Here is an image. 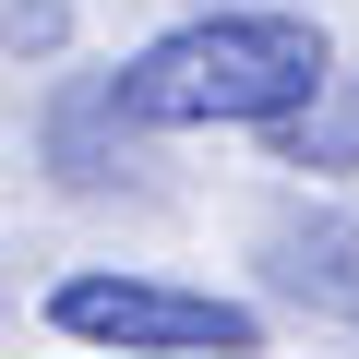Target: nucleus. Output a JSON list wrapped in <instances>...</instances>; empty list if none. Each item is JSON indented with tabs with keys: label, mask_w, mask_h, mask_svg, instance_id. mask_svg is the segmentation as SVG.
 I'll use <instances>...</instances> for the list:
<instances>
[{
	"label": "nucleus",
	"mask_w": 359,
	"mask_h": 359,
	"mask_svg": "<svg viewBox=\"0 0 359 359\" xmlns=\"http://www.w3.org/2000/svg\"><path fill=\"white\" fill-rule=\"evenodd\" d=\"M204 13H276V0H204Z\"/></svg>",
	"instance_id": "39448f33"
},
{
	"label": "nucleus",
	"mask_w": 359,
	"mask_h": 359,
	"mask_svg": "<svg viewBox=\"0 0 359 359\" xmlns=\"http://www.w3.org/2000/svg\"><path fill=\"white\" fill-rule=\"evenodd\" d=\"M48 335L96 347V359H264V311L228 287H180V276H132V264H84L48 287Z\"/></svg>",
	"instance_id": "f03ea898"
},
{
	"label": "nucleus",
	"mask_w": 359,
	"mask_h": 359,
	"mask_svg": "<svg viewBox=\"0 0 359 359\" xmlns=\"http://www.w3.org/2000/svg\"><path fill=\"white\" fill-rule=\"evenodd\" d=\"M335 48L311 13H192L156 48H132L108 72L132 132H287L323 96Z\"/></svg>",
	"instance_id": "f257e3e1"
},
{
	"label": "nucleus",
	"mask_w": 359,
	"mask_h": 359,
	"mask_svg": "<svg viewBox=\"0 0 359 359\" xmlns=\"http://www.w3.org/2000/svg\"><path fill=\"white\" fill-rule=\"evenodd\" d=\"M72 36V13H60V0H13V60H48Z\"/></svg>",
	"instance_id": "20e7f679"
},
{
	"label": "nucleus",
	"mask_w": 359,
	"mask_h": 359,
	"mask_svg": "<svg viewBox=\"0 0 359 359\" xmlns=\"http://www.w3.org/2000/svg\"><path fill=\"white\" fill-rule=\"evenodd\" d=\"M264 252H276V287L299 311H323V323L359 335V216H276Z\"/></svg>",
	"instance_id": "7ed1b4c3"
}]
</instances>
